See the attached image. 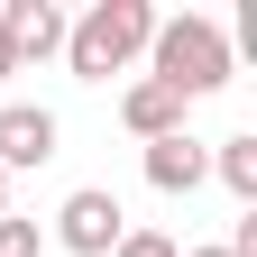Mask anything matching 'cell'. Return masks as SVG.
Instances as JSON below:
<instances>
[{"instance_id": "obj_1", "label": "cell", "mask_w": 257, "mask_h": 257, "mask_svg": "<svg viewBox=\"0 0 257 257\" xmlns=\"http://www.w3.org/2000/svg\"><path fill=\"white\" fill-rule=\"evenodd\" d=\"M147 64H156L147 83H166L175 101H202V92H220V83L239 74V55H230V37H220V19H202V10H184V19H156Z\"/></svg>"}, {"instance_id": "obj_2", "label": "cell", "mask_w": 257, "mask_h": 257, "mask_svg": "<svg viewBox=\"0 0 257 257\" xmlns=\"http://www.w3.org/2000/svg\"><path fill=\"white\" fill-rule=\"evenodd\" d=\"M147 37H156L147 0H92V10L64 28V64H74L83 83H110V74H128V64L147 55Z\"/></svg>"}, {"instance_id": "obj_3", "label": "cell", "mask_w": 257, "mask_h": 257, "mask_svg": "<svg viewBox=\"0 0 257 257\" xmlns=\"http://www.w3.org/2000/svg\"><path fill=\"white\" fill-rule=\"evenodd\" d=\"M55 239L74 248V257H110L119 239H128V220H119V202L101 184H83V193H64V211H55Z\"/></svg>"}, {"instance_id": "obj_4", "label": "cell", "mask_w": 257, "mask_h": 257, "mask_svg": "<svg viewBox=\"0 0 257 257\" xmlns=\"http://www.w3.org/2000/svg\"><path fill=\"white\" fill-rule=\"evenodd\" d=\"M0 37H10V55H55L64 46V10L55 0H0Z\"/></svg>"}, {"instance_id": "obj_5", "label": "cell", "mask_w": 257, "mask_h": 257, "mask_svg": "<svg viewBox=\"0 0 257 257\" xmlns=\"http://www.w3.org/2000/svg\"><path fill=\"white\" fill-rule=\"evenodd\" d=\"M46 156H55V110L10 101V110H0V175H10V166H46Z\"/></svg>"}, {"instance_id": "obj_6", "label": "cell", "mask_w": 257, "mask_h": 257, "mask_svg": "<svg viewBox=\"0 0 257 257\" xmlns=\"http://www.w3.org/2000/svg\"><path fill=\"white\" fill-rule=\"evenodd\" d=\"M202 175H211V147H202V138H184V128L147 147V184H156V193H193Z\"/></svg>"}, {"instance_id": "obj_7", "label": "cell", "mask_w": 257, "mask_h": 257, "mask_svg": "<svg viewBox=\"0 0 257 257\" xmlns=\"http://www.w3.org/2000/svg\"><path fill=\"white\" fill-rule=\"evenodd\" d=\"M184 110H193V101H175L166 83H128V101H119V119L138 128L147 147H156V138H175V128H184Z\"/></svg>"}, {"instance_id": "obj_8", "label": "cell", "mask_w": 257, "mask_h": 257, "mask_svg": "<svg viewBox=\"0 0 257 257\" xmlns=\"http://www.w3.org/2000/svg\"><path fill=\"white\" fill-rule=\"evenodd\" d=\"M211 175L257 211V128H239V138H220V147H211Z\"/></svg>"}, {"instance_id": "obj_9", "label": "cell", "mask_w": 257, "mask_h": 257, "mask_svg": "<svg viewBox=\"0 0 257 257\" xmlns=\"http://www.w3.org/2000/svg\"><path fill=\"white\" fill-rule=\"evenodd\" d=\"M46 239H37V220H10V211H0V257H37Z\"/></svg>"}, {"instance_id": "obj_10", "label": "cell", "mask_w": 257, "mask_h": 257, "mask_svg": "<svg viewBox=\"0 0 257 257\" xmlns=\"http://www.w3.org/2000/svg\"><path fill=\"white\" fill-rule=\"evenodd\" d=\"M110 257H184V248H175V239H166V230H128V239H119V248H110Z\"/></svg>"}, {"instance_id": "obj_11", "label": "cell", "mask_w": 257, "mask_h": 257, "mask_svg": "<svg viewBox=\"0 0 257 257\" xmlns=\"http://www.w3.org/2000/svg\"><path fill=\"white\" fill-rule=\"evenodd\" d=\"M10 74H19V55H10V37H0V83H10Z\"/></svg>"}, {"instance_id": "obj_12", "label": "cell", "mask_w": 257, "mask_h": 257, "mask_svg": "<svg viewBox=\"0 0 257 257\" xmlns=\"http://www.w3.org/2000/svg\"><path fill=\"white\" fill-rule=\"evenodd\" d=\"M184 257H230V248H184Z\"/></svg>"}, {"instance_id": "obj_13", "label": "cell", "mask_w": 257, "mask_h": 257, "mask_svg": "<svg viewBox=\"0 0 257 257\" xmlns=\"http://www.w3.org/2000/svg\"><path fill=\"white\" fill-rule=\"evenodd\" d=\"M0 211H10V175H0Z\"/></svg>"}]
</instances>
